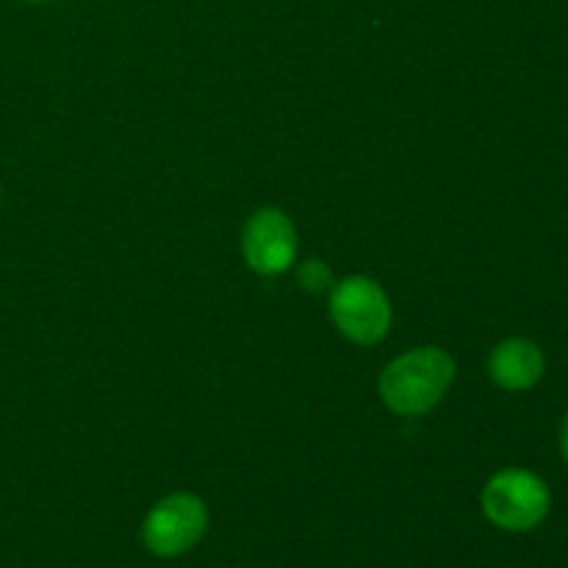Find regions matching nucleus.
Here are the masks:
<instances>
[{
	"label": "nucleus",
	"instance_id": "obj_1",
	"mask_svg": "<svg viewBox=\"0 0 568 568\" xmlns=\"http://www.w3.org/2000/svg\"><path fill=\"white\" fill-rule=\"evenodd\" d=\"M455 383V358L442 347H416L388 361L381 372V397L397 416H425Z\"/></svg>",
	"mask_w": 568,
	"mask_h": 568
},
{
	"label": "nucleus",
	"instance_id": "obj_2",
	"mask_svg": "<svg viewBox=\"0 0 568 568\" xmlns=\"http://www.w3.org/2000/svg\"><path fill=\"white\" fill-rule=\"evenodd\" d=\"M480 505L486 519L505 532L536 530L552 510V491L541 475L508 466L488 477Z\"/></svg>",
	"mask_w": 568,
	"mask_h": 568
},
{
	"label": "nucleus",
	"instance_id": "obj_3",
	"mask_svg": "<svg viewBox=\"0 0 568 568\" xmlns=\"http://www.w3.org/2000/svg\"><path fill=\"white\" fill-rule=\"evenodd\" d=\"M327 308L338 333L353 344L369 347V344L383 342L392 331V300L381 283L366 275H349L333 283Z\"/></svg>",
	"mask_w": 568,
	"mask_h": 568
},
{
	"label": "nucleus",
	"instance_id": "obj_4",
	"mask_svg": "<svg viewBox=\"0 0 568 568\" xmlns=\"http://www.w3.org/2000/svg\"><path fill=\"white\" fill-rule=\"evenodd\" d=\"M209 527V508L197 494L178 491L153 505L142 525V541L155 558H181L200 544Z\"/></svg>",
	"mask_w": 568,
	"mask_h": 568
},
{
	"label": "nucleus",
	"instance_id": "obj_5",
	"mask_svg": "<svg viewBox=\"0 0 568 568\" xmlns=\"http://www.w3.org/2000/svg\"><path fill=\"white\" fill-rule=\"evenodd\" d=\"M297 227L286 211L266 205L250 214L242 231V255L255 275L275 277L297 261Z\"/></svg>",
	"mask_w": 568,
	"mask_h": 568
},
{
	"label": "nucleus",
	"instance_id": "obj_6",
	"mask_svg": "<svg viewBox=\"0 0 568 568\" xmlns=\"http://www.w3.org/2000/svg\"><path fill=\"white\" fill-rule=\"evenodd\" d=\"M547 372L544 349L532 338L514 336L499 342L488 355V375L503 392H530Z\"/></svg>",
	"mask_w": 568,
	"mask_h": 568
},
{
	"label": "nucleus",
	"instance_id": "obj_7",
	"mask_svg": "<svg viewBox=\"0 0 568 568\" xmlns=\"http://www.w3.org/2000/svg\"><path fill=\"white\" fill-rule=\"evenodd\" d=\"M300 283H303V288H308V292H314V294L331 292L333 275L320 258H311L300 266Z\"/></svg>",
	"mask_w": 568,
	"mask_h": 568
},
{
	"label": "nucleus",
	"instance_id": "obj_8",
	"mask_svg": "<svg viewBox=\"0 0 568 568\" xmlns=\"http://www.w3.org/2000/svg\"><path fill=\"white\" fill-rule=\"evenodd\" d=\"M560 455H564V460L568 466V410H566L564 422H560Z\"/></svg>",
	"mask_w": 568,
	"mask_h": 568
},
{
	"label": "nucleus",
	"instance_id": "obj_9",
	"mask_svg": "<svg viewBox=\"0 0 568 568\" xmlns=\"http://www.w3.org/2000/svg\"><path fill=\"white\" fill-rule=\"evenodd\" d=\"M26 3H44V0H26Z\"/></svg>",
	"mask_w": 568,
	"mask_h": 568
}]
</instances>
